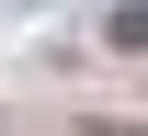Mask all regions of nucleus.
Masks as SVG:
<instances>
[{
	"instance_id": "f257e3e1",
	"label": "nucleus",
	"mask_w": 148,
	"mask_h": 136,
	"mask_svg": "<svg viewBox=\"0 0 148 136\" xmlns=\"http://www.w3.org/2000/svg\"><path fill=\"white\" fill-rule=\"evenodd\" d=\"M114 45H148V0H137V12H125V23H114Z\"/></svg>"
}]
</instances>
